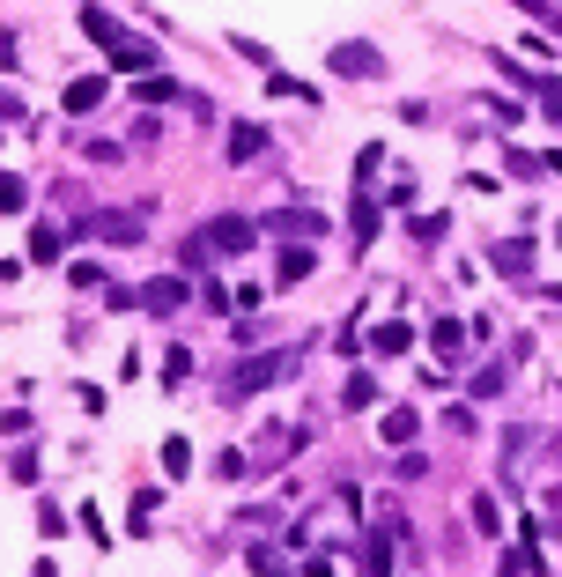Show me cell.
I'll return each mask as SVG.
<instances>
[{"mask_svg": "<svg viewBox=\"0 0 562 577\" xmlns=\"http://www.w3.org/2000/svg\"><path fill=\"white\" fill-rule=\"evenodd\" d=\"M82 37H89V45H97L119 74H156V67H163L156 45H148V37H134L119 15H104V8H82Z\"/></svg>", "mask_w": 562, "mask_h": 577, "instance_id": "obj_1", "label": "cell"}, {"mask_svg": "<svg viewBox=\"0 0 562 577\" xmlns=\"http://www.w3.org/2000/svg\"><path fill=\"white\" fill-rule=\"evenodd\" d=\"M289 370H296L289 356H245L230 378H222V400H252V393H267V385H281Z\"/></svg>", "mask_w": 562, "mask_h": 577, "instance_id": "obj_2", "label": "cell"}, {"mask_svg": "<svg viewBox=\"0 0 562 577\" xmlns=\"http://www.w3.org/2000/svg\"><path fill=\"white\" fill-rule=\"evenodd\" d=\"M326 67L341 74V82H378V74H385V52L363 45V37H348V45H326Z\"/></svg>", "mask_w": 562, "mask_h": 577, "instance_id": "obj_3", "label": "cell"}, {"mask_svg": "<svg viewBox=\"0 0 562 577\" xmlns=\"http://www.w3.org/2000/svg\"><path fill=\"white\" fill-rule=\"evenodd\" d=\"M193 237H200L208 252H252V245H259V222H252V215H208Z\"/></svg>", "mask_w": 562, "mask_h": 577, "instance_id": "obj_4", "label": "cell"}, {"mask_svg": "<svg viewBox=\"0 0 562 577\" xmlns=\"http://www.w3.org/2000/svg\"><path fill=\"white\" fill-rule=\"evenodd\" d=\"M185 296H193V289H185V274H156V282L141 289V311H148V319H178Z\"/></svg>", "mask_w": 562, "mask_h": 577, "instance_id": "obj_5", "label": "cell"}, {"mask_svg": "<svg viewBox=\"0 0 562 577\" xmlns=\"http://www.w3.org/2000/svg\"><path fill=\"white\" fill-rule=\"evenodd\" d=\"M89 237H104V245H141V237H148V215H141V208H119V215H89Z\"/></svg>", "mask_w": 562, "mask_h": 577, "instance_id": "obj_6", "label": "cell"}, {"mask_svg": "<svg viewBox=\"0 0 562 577\" xmlns=\"http://www.w3.org/2000/svg\"><path fill=\"white\" fill-rule=\"evenodd\" d=\"M489 267L503 274V282H526L533 274V245L526 237H503V245H489Z\"/></svg>", "mask_w": 562, "mask_h": 577, "instance_id": "obj_7", "label": "cell"}, {"mask_svg": "<svg viewBox=\"0 0 562 577\" xmlns=\"http://www.w3.org/2000/svg\"><path fill=\"white\" fill-rule=\"evenodd\" d=\"M378 193H370V185H363V193H355V208H348V230H355V252H370V245H378Z\"/></svg>", "mask_w": 562, "mask_h": 577, "instance_id": "obj_8", "label": "cell"}, {"mask_svg": "<svg viewBox=\"0 0 562 577\" xmlns=\"http://www.w3.org/2000/svg\"><path fill=\"white\" fill-rule=\"evenodd\" d=\"M267 237H326V215H311V208H281V215H267Z\"/></svg>", "mask_w": 562, "mask_h": 577, "instance_id": "obj_9", "label": "cell"}, {"mask_svg": "<svg viewBox=\"0 0 562 577\" xmlns=\"http://www.w3.org/2000/svg\"><path fill=\"white\" fill-rule=\"evenodd\" d=\"M415 430H422L415 407H392V415H378V444H392V452H407V444H415Z\"/></svg>", "mask_w": 562, "mask_h": 577, "instance_id": "obj_10", "label": "cell"}, {"mask_svg": "<svg viewBox=\"0 0 562 577\" xmlns=\"http://www.w3.org/2000/svg\"><path fill=\"white\" fill-rule=\"evenodd\" d=\"M429 348H437L444 370H459V356H466V326H459V319H437V326H429Z\"/></svg>", "mask_w": 562, "mask_h": 577, "instance_id": "obj_11", "label": "cell"}, {"mask_svg": "<svg viewBox=\"0 0 562 577\" xmlns=\"http://www.w3.org/2000/svg\"><path fill=\"white\" fill-rule=\"evenodd\" d=\"M407 348H415V326H407V319L370 326V356H407Z\"/></svg>", "mask_w": 562, "mask_h": 577, "instance_id": "obj_12", "label": "cell"}, {"mask_svg": "<svg viewBox=\"0 0 562 577\" xmlns=\"http://www.w3.org/2000/svg\"><path fill=\"white\" fill-rule=\"evenodd\" d=\"M104 89H111V82H104V74H74V82H67V97H60V104L74 111V119H82V111H97V104H104Z\"/></svg>", "mask_w": 562, "mask_h": 577, "instance_id": "obj_13", "label": "cell"}, {"mask_svg": "<svg viewBox=\"0 0 562 577\" xmlns=\"http://www.w3.org/2000/svg\"><path fill=\"white\" fill-rule=\"evenodd\" d=\"M60 252H67V237L52 230V222H37L30 230V267H60Z\"/></svg>", "mask_w": 562, "mask_h": 577, "instance_id": "obj_14", "label": "cell"}, {"mask_svg": "<svg viewBox=\"0 0 562 577\" xmlns=\"http://www.w3.org/2000/svg\"><path fill=\"white\" fill-rule=\"evenodd\" d=\"M311 267H318V252H311V245H289V252H281V267H274V282H281V289H296Z\"/></svg>", "mask_w": 562, "mask_h": 577, "instance_id": "obj_15", "label": "cell"}, {"mask_svg": "<svg viewBox=\"0 0 562 577\" xmlns=\"http://www.w3.org/2000/svg\"><path fill=\"white\" fill-rule=\"evenodd\" d=\"M466 518H474L481 541H503V504H496V496H474V504H466Z\"/></svg>", "mask_w": 562, "mask_h": 577, "instance_id": "obj_16", "label": "cell"}, {"mask_svg": "<svg viewBox=\"0 0 562 577\" xmlns=\"http://www.w3.org/2000/svg\"><path fill=\"white\" fill-rule=\"evenodd\" d=\"M245 563H252L259 577H289V555H281L274 541H252V548H245Z\"/></svg>", "mask_w": 562, "mask_h": 577, "instance_id": "obj_17", "label": "cell"}, {"mask_svg": "<svg viewBox=\"0 0 562 577\" xmlns=\"http://www.w3.org/2000/svg\"><path fill=\"white\" fill-rule=\"evenodd\" d=\"M341 407H355V415H363V407H378V378H370V370H355V378L341 385Z\"/></svg>", "mask_w": 562, "mask_h": 577, "instance_id": "obj_18", "label": "cell"}, {"mask_svg": "<svg viewBox=\"0 0 562 577\" xmlns=\"http://www.w3.org/2000/svg\"><path fill=\"white\" fill-rule=\"evenodd\" d=\"M163 474H171V481L193 474V444H185V437H163Z\"/></svg>", "mask_w": 562, "mask_h": 577, "instance_id": "obj_19", "label": "cell"}, {"mask_svg": "<svg viewBox=\"0 0 562 577\" xmlns=\"http://www.w3.org/2000/svg\"><path fill=\"white\" fill-rule=\"evenodd\" d=\"M259 148H267V126H237L230 134V163H252Z\"/></svg>", "mask_w": 562, "mask_h": 577, "instance_id": "obj_20", "label": "cell"}, {"mask_svg": "<svg viewBox=\"0 0 562 577\" xmlns=\"http://www.w3.org/2000/svg\"><path fill=\"white\" fill-rule=\"evenodd\" d=\"M156 504H163L156 489H134V511H126V526H134L141 541H148V526H156Z\"/></svg>", "mask_w": 562, "mask_h": 577, "instance_id": "obj_21", "label": "cell"}, {"mask_svg": "<svg viewBox=\"0 0 562 577\" xmlns=\"http://www.w3.org/2000/svg\"><path fill=\"white\" fill-rule=\"evenodd\" d=\"M23 208H30V185L15 171H0V215H23Z\"/></svg>", "mask_w": 562, "mask_h": 577, "instance_id": "obj_22", "label": "cell"}, {"mask_svg": "<svg viewBox=\"0 0 562 577\" xmlns=\"http://www.w3.org/2000/svg\"><path fill=\"white\" fill-rule=\"evenodd\" d=\"M230 52H237V60H252L259 74H274V52L259 45V37H245V30H237V37H230Z\"/></svg>", "mask_w": 562, "mask_h": 577, "instance_id": "obj_23", "label": "cell"}, {"mask_svg": "<svg viewBox=\"0 0 562 577\" xmlns=\"http://www.w3.org/2000/svg\"><path fill=\"white\" fill-rule=\"evenodd\" d=\"M503 163H511V178H540L548 171V156H533V148H503Z\"/></svg>", "mask_w": 562, "mask_h": 577, "instance_id": "obj_24", "label": "cell"}, {"mask_svg": "<svg viewBox=\"0 0 562 577\" xmlns=\"http://www.w3.org/2000/svg\"><path fill=\"white\" fill-rule=\"evenodd\" d=\"M267 89H274V97H296V104H318V89H304V82H296V74H267Z\"/></svg>", "mask_w": 562, "mask_h": 577, "instance_id": "obj_25", "label": "cell"}, {"mask_svg": "<svg viewBox=\"0 0 562 577\" xmlns=\"http://www.w3.org/2000/svg\"><path fill=\"white\" fill-rule=\"evenodd\" d=\"M363 570H370V577H385V570H392V541H385V533H370V548H363Z\"/></svg>", "mask_w": 562, "mask_h": 577, "instance_id": "obj_26", "label": "cell"}, {"mask_svg": "<svg viewBox=\"0 0 562 577\" xmlns=\"http://www.w3.org/2000/svg\"><path fill=\"white\" fill-rule=\"evenodd\" d=\"M444 230H452V222H444V215H415V222H407V237H415V245H437Z\"/></svg>", "mask_w": 562, "mask_h": 577, "instance_id": "obj_27", "label": "cell"}, {"mask_svg": "<svg viewBox=\"0 0 562 577\" xmlns=\"http://www.w3.org/2000/svg\"><path fill=\"white\" fill-rule=\"evenodd\" d=\"M163 97H178L171 74H141V104H163Z\"/></svg>", "mask_w": 562, "mask_h": 577, "instance_id": "obj_28", "label": "cell"}, {"mask_svg": "<svg viewBox=\"0 0 562 577\" xmlns=\"http://www.w3.org/2000/svg\"><path fill=\"white\" fill-rule=\"evenodd\" d=\"M215 474H222V481H245V474H252V459H245V452H222V459H215Z\"/></svg>", "mask_w": 562, "mask_h": 577, "instance_id": "obj_29", "label": "cell"}, {"mask_svg": "<svg viewBox=\"0 0 562 577\" xmlns=\"http://www.w3.org/2000/svg\"><path fill=\"white\" fill-rule=\"evenodd\" d=\"M163 378L185 385V378H193V356H185V348H171V356H163Z\"/></svg>", "mask_w": 562, "mask_h": 577, "instance_id": "obj_30", "label": "cell"}, {"mask_svg": "<svg viewBox=\"0 0 562 577\" xmlns=\"http://www.w3.org/2000/svg\"><path fill=\"white\" fill-rule=\"evenodd\" d=\"M82 533H89L97 548H111V533H104V511H97V504H82Z\"/></svg>", "mask_w": 562, "mask_h": 577, "instance_id": "obj_31", "label": "cell"}, {"mask_svg": "<svg viewBox=\"0 0 562 577\" xmlns=\"http://www.w3.org/2000/svg\"><path fill=\"white\" fill-rule=\"evenodd\" d=\"M67 282L74 289H104V267H89V259H82V267H67Z\"/></svg>", "mask_w": 562, "mask_h": 577, "instance_id": "obj_32", "label": "cell"}, {"mask_svg": "<svg viewBox=\"0 0 562 577\" xmlns=\"http://www.w3.org/2000/svg\"><path fill=\"white\" fill-rule=\"evenodd\" d=\"M0 119H23V126H30V104L15 97V89H0Z\"/></svg>", "mask_w": 562, "mask_h": 577, "instance_id": "obj_33", "label": "cell"}, {"mask_svg": "<svg viewBox=\"0 0 562 577\" xmlns=\"http://www.w3.org/2000/svg\"><path fill=\"white\" fill-rule=\"evenodd\" d=\"M518 8H526V15H540V23H555V15H562V0H518Z\"/></svg>", "mask_w": 562, "mask_h": 577, "instance_id": "obj_34", "label": "cell"}, {"mask_svg": "<svg viewBox=\"0 0 562 577\" xmlns=\"http://www.w3.org/2000/svg\"><path fill=\"white\" fill-rule=\"evenodd\" d=\"M540 104H548L555 119H562V82H540Z\"/></svg>", "mask_w": 562, "mask_h": 577, "instance_id": "obj_35", "label": "cell"}, {"mask_svg": "<svg viewBox=\"0 0 562 577\" xmlns=\"http://www.w3.org/2000/svg\"><path fill=\"white\" fill-rule=\"evenodd\" d=\"M0 67H15V37L8 30H0Z\"/></svg>", "mask_w": 562, "mask_h": 577, "instance_id": "obj_36", "label": "cell"}, {"mask_svg": "<svg viewBox=\"0 0 562 577\" xmlns=\"http://www.w3.org/2000/svg\"><path fill=\"white\" fill-rule=\"evenodd\" d=\"M30 577H60V570H52V563H37V570H30Z\"/></svg>", "mask_w": 562, "mask_h": 577, "instance_id": "obj_37", "label": "cell"}, {"mask_svg": "<svg viewBox=\"0 0 562 577\" xmlns=\"http://www.w3.org/2000/svg\"><path fill=\"white\" fill-rule=\"evenodd\" d=\"M555 30H562V15H555Z\"/></svg>", "mask_w": 562, "mask_h": 577, "instance_id": "obj_38", "label": "cell"}]
</instances>
